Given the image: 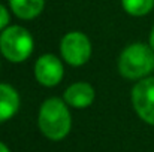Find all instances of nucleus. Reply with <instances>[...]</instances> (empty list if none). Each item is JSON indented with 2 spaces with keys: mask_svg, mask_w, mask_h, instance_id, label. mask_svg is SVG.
Here are the masks:
<instances>
[{
  "mask_svg": "<svg viewBox=\"0 0 154 152\" xmlns=\"http://www.w3.org/2000/svg\"><path fill=\"white\" fill-rule=\"evenodd\" d=\"M38 127L47 139L63 140L72 128V115L66 101L58 97H50L44 101L38 113Z\"/></svg>",
  "mask_w": 154,
  "mask_h": 152,
  "instance_id": "f257e3e1",
  "label": "nucleus"
},
{
  "mask_svg": "<svg viewBox=\"0 0 154 152\" xmlns=\"http://www.w3.org/2000/svg\"><path fill=\"white\" fill-rule=\"evenodd\" d=\"M118 73L130 81H141L154 70V51L142 42L130 43L118 57Z\"/></svg>",
  "mask_w": 154,
  "mask_h": 152,
  "instance_id": "f03ea898",
  "label": "nucleus"
},
{
  "mask_svg": "<svg viewBox=\"0 0 154 152\" xmlns=\"http://www.w3.org/2000/svg\"><path fill=\"white\" fill-rule=\"evenodd\" d=\"M35 49L32 33L21 25H9L0 31V54L9 63H24Z\"/></svg>",
  "mask_w": 154,
  "mask_h": 152,
  "instance_id": "7ed1b4c3",
  "label": "nucleus"
},
{
  "mask_svg": "<svg viewBox=\"0 0 154 152\" xmlns=\"http://www.w3.org/2000/svg\"><path fill=\"white\" fill-rule=\"evenodd\" d=\"M60 55L72 67H81L91 57V42L82 31H69L60 40Z\"/></svg>",
  "mask_w": 154,
  "mask_h": 152,
  "instance_id": "20e7f679",
  "label": "nucleus"
},
{
  "mask_svg": "<svg viewBox=\"0 0 154 152\" xmlns=\"http://www.w3.org/2000/svg\"><path fill=\"white\" fill-rule=\"evenodd\" d=\"M130 101L136 115L154 127V76H147L133 85Z\"/></svg>",
  "mask_w": 154,
  "mask_h": 152,
  "instance_id": "39448f33",
  "label": "nucleus"
},
{
  "mask_svg": "<svg viewBox=\"0 0 154 152\" xmlns=\"http://www.w3.org/2000/svg\"><path fill=\"white\" fill-rule=\"evenodd\" d=\"M35 79L47 88L57 87L64 76L63 61L54 54H44L41 55L33 66Z\"/></svg>",
  "mask_w": 154,
  "mask_h": 152,
  "instance_id": "423d86ee",
  "label": "nucleus"
},
{
  "mask_svg": "<svg viewBox=\"0 0 154 152\" xmlns=\"http://www.w3.org/2000/svg\"><path fill=\"white\" fill-rule=\"evenodd\" d=\"M96 99V91L88 82H75L70 84L63 94V100L69 107L73 109H85L93 104Z\"/></svg>",
  "mask_w": 154,
  "mask_h": 152,
  "instance_id": "0eeeda50",
  "label": "nucleus"
},
{
  "mask_svg": "<svg viewBox=\"0 0 154 152\" xmlns=\"http://www.w3.org/2000/svg\"><path fill=\"white\" fill-rule=\"evenodd\" d=\"M20 94L9 84H0V124L12 119L20 109Z\"/></svg>",
  "mask_w": 154,
  "mask_h": 152,
  "instance_id": "6e6552de",
  "label": "nucleus"
},
{
  "mask_svg": "<svg viewBox=\"0 0 154 152\" xmlns=\"http://www.w3.org/2000/svg\"><path fill=\"white\" fill-rule=\"evenodd\" d=\"M11 12L24 21L35 19L45 7V0H8Z\"/></svg>",
  "mask_w": 154,
  "mask_h": 152,
  "instance_id": "1a4fd4ad",
  "label": "nucleus"
},
{
  "mask_svg": "<svg viewBox=\"0 0 154 152\" xmlns=\"http://www.w3.org/2000/svg\"><path fill=\"white\" fill-rule=\"evenodd\" d=\"M121 6L130 16H145L154 7V0H121Z\"/></svg>",
  "mask_w": 154,
  "mask_h": 152,
  "instance_id": "9d476101",
  "label": "nucleus"
},
{
  "mask_svg": "<svg viewBox=\"0 0 154 152\" xmlns=\"http://www.w3.org/2000/svg\"><path fill=\"white\" fill-rule=\"evenodd\" d=\"M9 22H11V13L6 9V6H3L0 3V31H3L6 27H9Z\"/></svg>",
  "mask_w": 154,
  "mask_h": 152,
  "instance_id": "9b49d317",
  "label": "nucleus"
},
{
  "mask_svg": "<svg viewBox=\"0 0 154 152\" xmlns=\"http://www.w3.org/2000/svg\"><path fill=\"white\" fill-rule=\"evenodd\" d=\"M148 45L153 48L154 51V25H153V28H151V31H150V37H148Z\"/></svg>",
  "mask_w": 154,
  "mask_h": 152,
  "instance_id": "f8f14e48",
  "label": "nucleus"
},
{
  "mask_svg": "<svg viewBox=\"0 0 154 152\" xmlns=\"http://www.w3.org/2000/svg\"><path fill=\"white\" fill-rule=\"evenodd\" d=\"M0 152H11V149H9L3 142H0Z\"/></svg>",
  "mask_w": 154,
  "mask_h": 152,
  "instance_id": "ddd939ff",
  "label": "nucleus"
}]
</instances>
